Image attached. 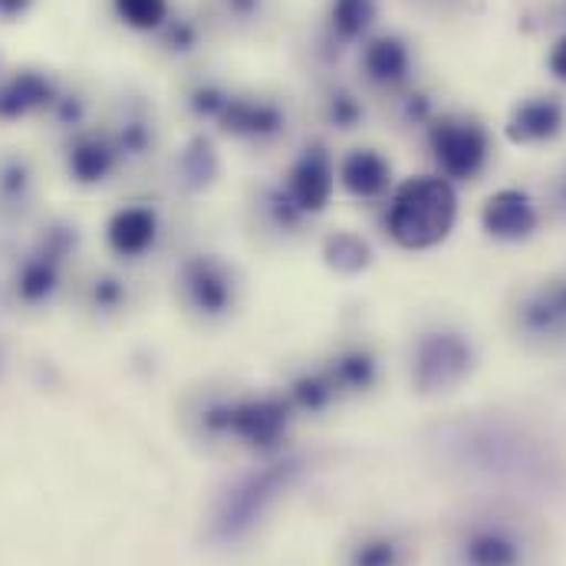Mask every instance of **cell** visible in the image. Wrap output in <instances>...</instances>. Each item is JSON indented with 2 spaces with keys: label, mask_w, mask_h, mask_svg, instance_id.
Segmentation results:
<instances>
[{
  "label": "cell",
  "mask_w": 566,
  "mask_h": 566,
  "mask_svg": "<svg viewBox=\"0 0 566 566\" xmlns=\"http://www.w3.org/2000/svg\"><path fill=\"white\" fill-rule=\"evenodd\" d=\"M458 221V191L441 175L402 181L386 205V231L402 251L438 248Z\"/></svg>",
  "instance_id": "1"
},
{
  "label": "cell",
  "mask_w": 566,
  "mask_h": 566,
  "mask_svg": "<svg viewBox=\"0 0 566 566\" xmlns=\"http://www.w3.org/2000/svg\"><path fill=\"white\" fill-rule=\"evenodd\" d=\"M300 474H303V458H277L264 468H254L241 481H234L214 504L211 537L218 544L248 537L268 517V511L296 484Z\"/></svg>",
  "instance_id": "2"
},
{
  "label": "cell",
  "mask_w": 566,
  "mask_h": 566,
  "mask_svg": "<svg viewBox=\"0 0 566 566\" xmlns=\"http://www.w3.org/2000/svg\"><path fill=\"white\" fill-rule=\"evenodd\" d=\"M293 419V406L286 396H238V399H218L201 409L198 422L208 434L234 438L244 448L271 451L277 448Z\"/></svg>",
  "instance_id": "3"
},
{
  "label": "cell",
  "mask_w": 566,
  "mask_h": 566,
  "mask_svg": "<svg viewBox=\"0 0 566 566\" xmlns=\"http://www.w3.org/2000/svg\"><path fill=\"white\" fill-rule=\"evenodd\" d=\"M76 244H80V234H76L73 224H63V221L50 224L36 238V244L23 254L17 271H13V293H17V300L27 303V306L50 303L53 293L63 283V268L73 258Z\"/></svg>",
  "instance_id": "4"
},
{
  "label": "cell",
  "mask_w": 566,
  "mask_h": 566,
  "mask_svg": "<svg viewBox=\"0 0 566 566\" xmlns=\"http://www.w3.org/2000/svg\"><path fill=\"white\" fill-rule=\"evenodd\" d=\"M178 300L188 313L201 319H224L238 306V274L218 254H191L178 264L175 274Z\"/></svg>",
  "instance_id": "5"
},
{
  "label": "cell",
  "mask_w": 566,
  "mask_h": 566,
  "mask_svg": "<svg viewBox=\"0 0 566 566\" xmlns=\"http://www.w3.org/2000/svg\"><path fill=\"white\" fill-rule=\"evenodd\" d=\"M428 148L438 175L454 181H471L484 171L491 158V136L478 119L444 116L428 126Z\"/></svg>",
  "instance_id": "6"
},
{
  "label": "cell",
  "mask_w": 566,
  "mask_h": 566,
  "mask_svg": "<svg viewBox=\"0 0 566 566\" xmlns=\"http://www.w3.org/2000/svg\"><path fill=\"white\" fill-rule=\"evenodd\" d=\"M283 191L290 201L306 214L316 218L329 208L333 191H336V158L323 142H310L300 148V155L290 161L283 175Z\"/></svg>",
  "instance_id": "7"
},
{
  "label": "cell",
  "mask_w": 566,
  "mask_h": 566,
  "mask_svg": "<svg viewBox=\"0 0 566 566\" xmlns=\"http://www.w3.org/2000/svg\"><path fill=\"white\" fill-rule=\"evenodd\" d=\"M224 136L244 145H271L286 136V109L283 103L261 93H238L231 90L228 106L214 123Z\"/></svg>",
  "instance_id": "8"
},
{
  "label": "cell",
  "mask_w": 566,
  "mask_h": 566,
  "mask_svg": "<svg viewBox=\"0 0 566 566\" xmlns=\"http://www.w3.org/2000/svg\"><path fill=\"white\" fill-rule=\"evenodd\" d=\"M471 369V343L461 333L451 329H438L419 339L416 349V363H412V376L422 389H451L458 386Z\"/></svg>",
  "instance_id": "9"
},
{
  "label": "cell",
  "mask_w": 566,
  "mask_h": 566,
  "mask_svg": "<svg viewBox=\"0 0 566 566\" xmlns=\"http://www.w3.org/2000/svg\"><path fill=\"white\" fill-rule=\"evenodd\" d=\"M541 224L537 201L524 188H501L481 208V228L494 241H527Z\"/></svg>",
  "instance_id": "10"
},
{
  "label": "cell",
  "mask_w": 566,
  "mask_h": 566,
  "mask_svg": "<svg viewBox=\"0 0 566 566\" xmlns=\"http://www.w3.org/2000/svg\"><path fill=\"white\" fill-rule=\"evenodd\" d=\"M336 185L356 201H379L392 195V161L369 145L349 148L336 165Z\"/></svg>",
  "instance_id": "11"
},
{
  "label": "cell",
  "mask_w": 566,
  "mask_h": 566,
  "mask_svg": "<svg viewBox=\"0 0 566 566\" xmlns=\"http://www.w3.org/2000/svg\"><path fill=\"white\" fill-rule=\"evenodd\" d=\"M60 86L43 70H17L0 76V123H20L30 116H46L56 103Z\"/></svg>",
  "instance_id": "12"
},
{
  "label": "cell",
  "mask_w": 566,
  "mask_h": 566,
  "mask_svg": "<svg viewBox=\"0 0 566 566\" xmlns=\"http://www.w3.org/2000/svg\"><path fill=\"white\" fill-rule=\"evenodd\" d=\"M359 73L379 90H399L412 76V50L396 33H376L359 46Z\"/></svg>",
  "instance_id": "13"
},
{
  "label": "cell",
  "mask_w": 566,
  "mask_h": 566,
  "mask_svg": "<svg viewBox=\"0 0 566 566\" xmlns=\"http://www.w3.org/2000/svg\"><path fill=\"white\" fill-rule=\"evenodd\" d=\"M158 234H161V221L151 205H123L106 221V244L116 258L126 261L145 258L158 244Z\"/></svg>",
  "instance_id": "14"
},
{
  "label": "cell",
  "mask_w": 566,
  "mask_h": 566,
  "mask_svg": "<svg viewBox=\"0 0 566 566\" xmlns=\"http://www.w3.org/2000/svg\"><path fill=\"white\" fill-rule=\"evenodd\" d=\"M123 165L116 145L109 139V133H96V129H83L73 133L66 145V175L80 185H103L106 178L116 175V168Z\"/></svg>",
  "instance_id": "15"
},
{
  "label": "cell",
  "mask_w": 566,
  "mask_h": 566,
  "mask_svg": "<svg viewBox=\"0 0 566 566\" xmlns=\"http://www.w3.org/2000/svg\"><path fill=\"white\" fill-rule=\"evenodd\" d=\"M566 126V106L557 96L521 99L507 119V139L514 145H544L554 142Z\"/></svg>",
  "instance_id": "16"
},
{
  "label": "cell",
  "mask_w": 566,
  "mask_h": 566,
  "mask_svg": "<svg viewBox=\"0 0 566 566\" xmlns=\"http://www.w3.org/2000/svg\"><path fill=\"white\" fill-rule=\"evenodd\" d=\"M379 0H329L326 3V46L343 50L373 36Z\"/></svg>",
  "instance_id": "17"
},
{
  "label": "cell",
  "mask_w": 566,
  "mask_h": 566,
  "mask_svg": "<svg viewBox=\"0 0 566 566\" xmlns=\"http://www.w3.org/2000/svg\"><path fill=\"white\" fill-rule=\"evenodd\" d=\"M517 316L527 336H566V274L534 290Z\"/></svg>",
  "instance_id": "18"
},
{
  "label": "cell",
  "mask_w": 566,
  "mask_h": 566,
  "mask_svg": "<svg viewBox=\"0 0 566 566\" xmlns=\"http://www.w3.org/2000/svg\"><path fill=\"white\" fill-rule=\"evenodd\" d=\"M323 373L329 376L336 396H349V392H366L376 376H379V363H376V353L363 343H349L343 349H336Z\"/></svg>",
  "instance_id": "19"
},
{
  "label": "cell",
  "mask_w": 566,
  "mask_h": 566,
  "mask_svg": "<svg viewBox=\"0 0 566 566\" xmlns=\"http://www.w3.org/2000/svg\"><path fill=\"white\" fill-rule=\"evenodd\" d=\"M175 175H178V185L185 191H205L218 181L221 175V158H218V148L208 136H191V139L181 145L178 158H175Z\"/></svg>",
  "instance_id": "20"
},
{
  "label": "cell",
  "mask_w": 566,
  "mask_h": 566,
  "mask_svg": "<svg viewBox=\"0 0 566 566\" xmlns=\"http://www.w3.org/2000/svg\"><path fill=\"white\" fill-rule=\"evenodd\" d=\"M36 191V171L23 155H0V218H20Z\"/></svg>",
  "instance_id": "21"
},
{
  "label": "cell",
  "mask_w": 566,
  "mask_h": 566,
  "mask_svg": "<svg viewBox=\"0 0 566 566\" xmlns=\"http://www.w3.org/2000/svg\"><path fill=\"white\" fill-rule=\"evenodd\" d=\"M319 254H323V264L329 271L343 274V277H356V274H363V271L373 268V248H369V241L363 234H356V231H346V228L329 231L323 238V244H319Z\"/></svg>",
  "instance_id": "22"
},
{
  "label": "cell",
  "mask_w": 566,
  "mask_h": 566,
  "mask_svg": "<svg viewBox=\"0 0 566 566\" xmlns=\"http://www.w3.org/2000/svg\"><path fill=\"white\" fill-rule=\"evenodd\" d=\"M109 139H113L123 161H139L145 155H151V148H155V123H151L148 109L139 106V103H129L123 109V116L113 123Z\"/></svg>",
  "instance_id": "23"
},
{
  "label": "cell",
  "mask_w": 566,
  "mask_h": 566,
  "mask_svg": "<svg viewBox=\"0 0 566 566\" xmlns=\"http://www.w3.org/2000/svg\"><path fill=\"white\" fill-rule=\"evenodd\" d=\"M258 218H261V224L271 231V234H277V238H296V234H303V228H306V214L290 201V195L283 191V185H271V188H264L261 195H258Z\"/></svg>",
  "instance_id": "24"
},
{
  "label": "cell",
  "mask_w": 566,
  "mask_h": 566,
  "mask_svg": "<svg viewBox=\"0 0 566 566\" xmlns=\"http://www.w3.org/2000/svg\"><path fill=\"white\" fill-rule=\"evenodd\" d=\"M464 560L468 566H517L521 547L511 534L497 527H481L464 541Z\"/></svg>",
  "instance_id": "25"
},
{
  "label": "cell",
  "mask_w": 566,
  "mask_h": 566,
  "mask_svg": "<svg viewBox=\"0 0 566 566\" xmlns=\"http://www.w3.org/2000/svg\"><path fill=\"white\" fill-rule=\"evenodd\" d=\"M319 119L336 133H356L366 119L359 93L343 86V83H329L319 93Z\"/></svg>",
  "instance_id": "26"
},
{
  "label": "cell",
  "mask_w": 566,
  "mask_h": 566,
  "mask_svg": "<svg viewBox=\"0 0 566 566\" xmlns=\"http://www.w3.org/2000/svg\"><path fill=\"white\" fill-rule=\"evenodd\" d=\"M286 399H290L293 412H323V409H326L329 402H336L339 396H336V389H333L329 376H326V373H323V366H319V369H306V373H300V376L290 382Z\"/></svg>",
  "instance_id": "27"
},
{
  "label": "cell",
  "mask_w": 566,
  "mask_h": 566,
  "mask_svg": "<svg viewBox=\"0 0 566 566\" xmlns=\"http://www.w3.org/2000/svg\"><path fill=\"white\" fill-rule=\"evenodd\" d=\"M228 99H231V86L214 76H201L185 90V109L195 123H218Z\"/></svg>",
  "instance_id": "28"
},
{
  "label": "cell",
  "mask_w": 566,
  "mask_h": 566,
  "mask_svg": "<svg viewBox=\"0 0 566 566\" xmlns=\"http://www.w3.org/2000/svg\"><path fill=\"white\" fill-rule=\"evenodd\" d=\"M83 303L93 313H123L129 306V283L116 274H93L83 286Z\"/></svg>",
  "instance_id": "29"
},
{
  "label": "cell",
  "mask_w": 566,
  "mask_h": 566,
  "mask_svg": "<svg viewBox=\"0 0 566 566\" xmlns=\"http://www.w3.org/2000/svg\"><path fill=\"white\" fill-rule=\"evenodd\" d=\"M201 20L198 17H188V13H171L161 30H158V46L168 53V56H188L201 46Z\"/></svg>",
  "instance_id": "30"
},
{
  "label": "cell",
  "mask_w": 566,
  "mask_h": 566,
  "mask_svg": "<svg viewBox=\"0 0 566 566\" xmlns=\"http://www.w3.org/2000/svg\"><path fill=\"white\" fill-rule=\"evenodd\" d=\"M113 13L139 33H158L161 23L171 17L168 0H113Z\"/></svg>",
  "instance_id": "31"
},
{
  "label": "cell",
  "mask_w": 566,
  "mask_h": 566,
  "mask_svg": "<svg viewBox=\"0 0 566 566\" xmlns=\"http://www.w3.org/2000/svg\"><path fill=\"white\" fill-rule=\"evenodd\" d=\"M46 116H50L60 129H66V133L73 136V133H83V129H86L90 103H86L80 93H63V90H60V96H56V103L50 106Z\"/></svg>",
  "instance_id": "32"
},
{
  "label": "cell",
  "mask_w": 566,
  "mask_h": 566,
  "mask_svg": "<svg viewBox=\"0 0 566 566\" xmlns=\"http://www.w3.org/2000/svg\"><path fill=\"white\" fill-rule=\"evenodd\" d=\"M214 3L224 23H231L234 30H254L268 17L271 0H214Z\"/></svg>",
  "instance_id": "33"
},
{
  "label": "cell",
  "mask_w": 566,
  "mask_h": 566,
  "mask_svg": "<svg viewBox=\"0 0 566 566\" xmlns=\"http://www.w3.org/2000/svg\"><path fill=\"white\" fill-rule=\"evenodd\" d=\"M349 566H399V547L386 537H376V541H363L353 557Z\"/></svg>",
  "instance_id": "34"
},
{
  "label": "cell",
  "mask_w": 566,
  "mask_h": 566,
  "mask_svg": "<svg viewBox=\"0 0 566 566\" xmlns=\"http://www.w3.org/2000/svg\"><path fill=\"white\" fill-rule=\"evenodd\" d=\"M547 66H551V73L560 80V83H566V33L551 46V56H547Z\"/></svg>",
  "instance_id": "35"
},
{
  "label": "cell",
  "mask_w": 566,
  "mask_h": 566,
  "mask_svg": "<svg viewBox=\"0 0 566 566\" xmlns=\"http://www.w3.org/2000/svg\"><path fill=\"white\" fill-rule=\"evenodd\" d=\"M36 0H0V20H20L30 13Z\"/></svg>",
  "instance_id": "36"
}]
</instances>
